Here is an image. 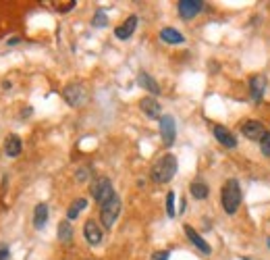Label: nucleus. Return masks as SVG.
<instances>
[{"label":"nucleus","instance_id":"obj_6","mask_svg":"<svg viewBox=\"0 0 270 260\" xmlns=\"http://www.w3.org/2000/svg\"><path fill=\"white\" fill-rule=\"evenodd\" d=\"M241 131H243V135H245V137L252 139V141H262V139L268 135L266 127H264L260 121H256V119L245 121V123L241 125Z\"/></svg>","mask_w":270,"mask_h":260},{"label":"nucleus","instance_id":"obj_25","mask_svg":"<svg viewBox=\"0 0 270 260\" xmlns=\"http://www.w3.org/2000/svg\"><path fill=\"white\" fill-rule=\"evenodd\" d=\"M169 252L167 250H162V252H154V256H152V260H169Z\"/></svg>","mask_w":270,"mask_h":260},{"label":"nucleus","instance_id":"obj_7","mask_svg":"<svg viewBox=\"0 0 270 260\" xmlns=\"http://www.w3.org/2000/svg\"><path fill=\"white\" fill-rule=\"evenodd\" d=\"M63 96L67 100V104L71 106H81L86 102V90L81 84H69L65 90H63Z\"/></svg>","mask_w":270,"mask_h":260},{"label":"nucleus","instance_id":"obj_9","mask_svg":"<svg viewBox=\"0 0 270 260\" xmlns=\"http://www.w3.org/2000/svg\"><path fill=\"white\" fill-rule=\"evenodd\" d=\"M266 84H268L266 75H256V77H252V81H250V94H252V100H254L256 104L262 102L264 92H266Z\"/></svg>","mask_w":270,"mask_h":260},{"label":"nucleus","instance_id":"obj_12","mask_svg":"<svg viewBox=\"0 0 270 260\" xmlns=\"http://www.w3.org/2000/svg\"><path fill=\"white\" fill-rule=\"evenodd\" d=\"M139 109H142L150 119H160V102L152 96H146L139 100Z\"/></svg>","mask_w":270,"mask_h":260},{"label":"nucleus","instance_id":"obj_20","mask_svg":"<svg viewBox=\"0 0 270 260\" xmlns=\"http://www.w3.org/2000/svg\"><path fill=\"white\" fill-rule=\"evenodd\" d=\"M86 206H88V200H86V198H77L75 202L69 206V210H67V219H69V221H75V219L81 215V210H84Z\"/></svg>","mask_w":270,"mask_h":260},{"label":"nucleus","instance_id":"obj_3","mask_svg":"<svg viewBox=\"0 0 270 260\" xmlns=\"http://www.w3.org/2000/svg\"><path fill=\"white\" fill-rule=\"evenodd\" d=\"M119 215H121V198L114 194L108 202H104L102 208H100V221H102V225L106 227V229H110L114 223H116V219H119Z\"/></svg>","mask_w":270,"mask_h":260},{"label":"nucleus","instance_id":"obj_13","mask_svg":"<svg viewBox=\"0 0 270 260\" xmlns=\"http://www.w3.org/2000/svg\"><path fill=\"white\" fill-rule=\"evenodd\" d=\"M185 233H187V238H189V242L197 248V250L199 252H204V254H210V252H212V250H210V246L206 244V240L202 238V235H199L193 227H189V225H185Z\"/></svg>","mask_w":270,"mask_h":260},{"label":"nucleus","instance_id":"obj_17","mask_svg":"<svg viewBox=\"0 0 270 260\" xmlns=\"http://www.w3.org/2000/svg\"><path fill=\"white\" fill-rule=\"evenodd\" d=\"M160 40L167 42V44H183V42H185L183 33L177 31V29H173V27H164V29L160 31Z\"/></svg>","mask_w":270,"mask_h":260},{"label":"nucleus","instance_id":"obj_22","mask_svg":"<svg viewBox=\"0 0 270 260\" xmlns=\"http://www.w3.org/2000/svg\"><path fill=\"white\" fill-rule=\"evenodd\" d=\"M167 215H169L171 219L177 215V210H175V194H173V192L167 194Z\"/></svg>","mask_w":270,"mask_h":260},{"label":"nucleus","instance_id":"obj_14","mask_svg":"<svg viewBox=\"0 0 270 260\" xmlns=\"http://www.w3.org/2000/svg\"><path fill=\"white\" fill-rule=\"evenodd\" d=\"M214 137L220 141L222 146H227V148H235V146H237V139H235V135L229 131L227 127H222V125L214 127Z\"/></svg>","mask_w":270,"mask_h":260},{"label":"nucleus","instance_id":"obj_27","mask_svg":"<svg viewBox=\"0 0 270 260\" xmlns=\"http://www.w3.org/2000/svg\"><path fill=\"white\" fill-rule=\"evenodd\" d=\"M268 246H270V242H268Z\"/></svg>","mask_w":270,"mask_h":260},{"label":"nucleus","instance_id":"obj_26","mask_svg":"<svg viewBox=\"0 0 270 260\" xmlns=\"http://www.w3.org/2000/svg\"><path fill=\"white\" fill-rule=\"evenodd\" d=\"M0 260H8V248H6V244H0Z\"/></svg>","mask_w":270,"mask_h":260},{"label":"nucleus","instance_id":"obj_15","mask_svg":"<svg viewBox=\"0 0 270 260\" xmlns=\"http://www.w3.org/2000/svg\"><path fill=\"white\" fill-rule=\"evenodd\" d=\"M4 152H6V156H10V158H17L19 154H21V139H19V135H8L6 137V141H4Z\"/></svg>","mask_w":270,"mask_h":260},{"label":"nucleus","instance_id":"obj_2","mask_svg":"<svg viewBox=\"0 0 270 260\" xmlns=\"http://www.w3.org/2000/svg\"><path fill=\"white\" fill-rule=\"evenodd\" d=\"M177 169H179L177 156L164 154L154 162V167H152V179H154L156 183H169L175 177V173H177Z\"/></svg>","mask_w":270,"mask_h":260},{"label":"nucleus","instance_id":"obj_4","mask_svg":"<svg viewBox=\"0 0 270 260\" xmlns=\"http://www.w3.org/2000/svg\"><path fill=\"white\" fill-rule=\"evenodd\" d=\"M90 192L93 196V200L100 204L104 202H108V200L114 196V190H112V183L108 177H98V179H93L91 181V187H90Z\"/></svg>","mask_w":270,"mask_h":260},{"label":"nucleus","instance_id":"obj_19","mask_svg":"<svg viewBox=\"0 0 270 260\" xmlns=\"http://www.w3.org/2000/svg\"><path fill=\"white\" fill-rule=\"evenodd\" d=\"M58 240H61L63 244H71L73 242V225L69 221L58 223Z\"/></svg>","mask_w":270,"mask_h":260},{"label":"nucleus","instance_id":"obj_10","mask_svg":"<svg viewBox=\"0 0 270 260\" xmlns=\"http://www.w3.org/2000/svg\"><path fill=\"white\" fill-rule=\"evenodd\" d=\"M84 235L90 246H98L102 242V229L98 227V223L93 219H88L86 225H84Z\"/></svg>","mask_w":270,"mask_h":260},{"label":"nucleus","instance_id":"obj_8","mask_svg":"<svg viewBox=\"0 0 270 260\" xmlns=\"http://www.w3.org/2000/svg\"><path fill=\"white\" fill-rule=\"evenodd\" d=\"M177 8L183 19H193L195 15H199L204 10V2L202 0H179Z\"/></svg>","mask_w":270,"mask_h":260},{"label":"nucleus","instance_id":"obj_1","mask_svg":"<svg viewBox=\"0 0 270 260\" xmlns=\"http://www.w3.org/2000/svg\"><path fill=\"white\" fill-rule=\"evenodd\" d=\"M241 185L237 179H227V183L222 185L220 192V202H222V210L227 215H235L241 206Z\"/></svg>","mask_w":270,"mask_h":260},{"label":"nucleus","instance_id":"obj_23","mask_svg":"<svg viewBox=\"0 0 270 260\" xmlns=\"http://www.w3.org/2000/svg\"><path fill=\"white\" fill-rule=\"evenodd\" d=\"M93 25H96V27L106 25V13H104V10H98V13H96V17H93Z\"/></svg>","mask_w":270,"mask_h":260},{"label":"nucleus","instance_id":"obj_16","mask_svg":"<svg viewBox=\"0 0 270 260\" xmlns=\"http://www.w3.org/2000/svg\"><path fill=\"white\" fill-rule=\"evenodd\" d=\"M48 223V204H38L33 210V225L36 229H44Z\"/></svg>","mask_w":270,"mask_h":260},{"label":"nucleus","instance_id":"obj_24","mask_svg":"<svg viewBox=\"0 0 270 260\" xmlns=\"http://www.w3.org/2000/svg\"><path fill=\"white\" fill-rule=\"evenodd\" d=\"M260 148H262V154L270 158V133H268V135H266V137L260 141Z\"/></svg>","mask_w":270,"mask_h":260},{"label":"nucleus","instance_id":"obj_11","mask_svg":"<svg viewBox=\"0 0 270 260\" xmlns=\"http://www.w3.org/2000/svg\"><path fill=\"white\" fill-rule=\"evenodd\" d=\"M137 21H139L137 15H131V17H129V19L123 23V25H119V27L114 29V35H116L119 40H129V38L133 35L135 27H137Z\"/></svg>","mask_w":270,"mask_h":260},{"label":"nucleus","instance_id":"obj_5","mask_svg":"<svg viewBox=\"0 0 270 260\" xmlns=\"http://www.w3.org/2000/svg\"><path fill=\"white\" fill-rule=\"evenodd\" d=\"M158 127H160V135H162V144L164 146H173L175 137H177V127H175V119L171 115H162L158 119Z\"/></svg>","mask_w":270,"mask_h":260},{"label":"nucleus","instance_id":"obj_18","mask_svg":"<svg viewBox=\"0 0 270 260\" xmlns=\"http://www.w3.org/2000/svg\"><path fill=\"white\" fill-rule=\"evenodd\" d=\"M137 84L142 86L144 90H148L150 94H156V96L160 94V86L156 84V79H152V77H150L148 73H144V71H142V73L137 75Z\"/></svg>","mask_w":270,"mask_h":260},{"label":"nucleus","instance_id":"obj_21","mask_svg":"<svg viewBox=\"0 0 270 260\" xmlns=\"http://www.w3.org/2000/svg\"><path fill=\"white\" fill-rule=\"evenodd\" d=\"M189 192H191V196H193L195 200H206L208 194H210L208 185H206L204 181H193V183L189 185Z\"/></svg>","mask_w":270,"mask_h":260}]
</instances>
